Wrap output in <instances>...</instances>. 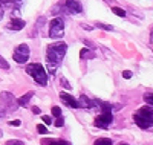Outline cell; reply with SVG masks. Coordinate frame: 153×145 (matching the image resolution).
Listing matches in <instances>:
<instances>
[{
	"instance_id": "6da1fadb",
	"label": "cell",
	"mask_w": 153,
	"mask_h": 145,
	"mask_svg": "<svg viewBox=\"0 0 153 145\" xmlns=\"http://www.w3.org/2000/svg\"><path fill=\"white\" fill-rule=\"evenodd\" d=\"M66 49H68V44L63 43V41H58V43H52L48 46V50H46V61H48V70L51 75H54L60 61L63 60L66 54Z\"/></svg>"
},
{
	"instance_id": "7a4b0ae2",
	"label": "cell",
	"mask_w": 153,
	"mask_h": 145,
	"mask_svg": "<svg viewBox=\"0 0 153 145\" xmlns=\"http://www.w3.org/2000/svg\"><path fill=\"white\" fill-rule=\"evenodd\" d=\"M26 72L34 78L37 84H40V86H46V81H48V73H46V70L43 69V66H42V64H38V63L29 64L28 67H26Z\"/></svg>"
},
{
	"instance_id": "3957f363",
	"label": "cell",
	"mask_w": 153,
	"mask_h": 145,
	"mask_svg": "<svg viewBox=\"0 0 153 145\" xmlns=\"http://www.w3.org/2000/svg\"><path fill=\"white\" fill-rule=\"evenodd\" d=\"M63 32H65V24H63L61 18H54L49 23V37L51 38H60V37H63Z\"/></svg>"
},
{
	"instance_id": "277c9868",
	"label": "cell",
	"mask_w": 153,
	"mask_h": 145,
	"mask_svg": "<svg viewBox=\"0 0 153 145\" xmlns=\"http://www.w3.org/2000/svg\"><path fill=\"white\" fill-rule=\"evenodd\" d=\"M12 58L20 64L26 63L29 60V47H28V44H19L17 49L14 50V54H12Z\"/></svg>"
},
{
	"instance_id": "5b68a950",
	"label": "cell",
	"mask_w": 153,
	"mask_h": 145,
	"mask_svg": "<svg viewBox=\"0 0 153 145\" xmlns=\"http://www.w3.org/2000/svg\"><path fill=\"white\" fill-rule=\"evenodd\" d=\"M113 121V116H112V110H103L97 119H95V127H100V128H107Z\"/></svg>"
},
{
	"instance_id": "8992f818",
	"label": "cell",
	"mask_w": 153,
	"mask_h": 145,
	"mask_svg": "<svg viewBox=\"0 0 153 145\" xmlns=\"http://www.w3.org/2000/svg\"><path fill=\"white\" fill-rule=\"evenodd\" d=\"M0 99H2L3 105H5L8 110H12V112H16V110H17L19 102L14 99L12 93H9V92H2V93H0Z\"/></svg>"
},
{
	"instance_id": "52a82bcc",
	"label": "cell",
	"mask_w": 153,
	"mask_h": 145,
	"mask_svg": "<svg viewBox=\"0 0 153 145\" xmlns=\"http://www.w3.org/2000/svg\"><path fill=\"white\" fill-rule=\"evenodd\" d=\"M138 115L141 116V118H144V119L149 122V125H153V109H152V107H149V105H144V107L139 109Z\"/></svg>"
},
{
	"instance_id": "ba28073f",
	"label": "cell",
	"mask_w": 153,
	"mask_h": 145,
	"mask_svg": "<svg viewBox=\"0 0 153 145\" xmlns=\"http://www.w3.org/2000/svg\"><path fill=\"white\" fill-rule=\"evenodd\" d=\"M60 98H61V101L65 102L66 105H69V107H72V109H80L78 101H76L74 96H71L69 93H65V92H61V93H60Z\"/></svg>"
},
{
	"instance_id": "9c48e42d",
	"label": "cell",
	"mask_w": 153,
	"mask_h": 145,
	"mask_svg": "<svg viewBox=\"0 0 153 145\" xmlns=\"http://www.w3.org/2000/svg\"><path fill=\"white\" fill-rule=\"evenodd\" d=\"M66 6L71 12H74V14H80V12L83 11V6L80 3V0H66Z\"/></svg>"
},
{
	"instance_id": "30bf717a",
	"label": "cell",
	"mask_w": 153,
	"mask_h": 145,
	"mask_svg": "<svg viewBox=\"0 0 153 145\" xmlns=\"http://www.w3.org/2000/svg\"><path fill=\"white\" fill-rule=\"evenodd\" d=\"M8 28L12 29V31H22L25 28V21L22 18H12L8 24Z\"/></svg>"
},
{
	"instance_id": "8fae6325",
	"label": "cell",
	"mask_w": 153,
	"mask_h": 145,
	"mask_svg": "<svg viewBox=\"0 0 153 145\" xmlns=\"http://www.w3.org/2000/svg\"><path fill=\"white\" fill-rule=\"evenodd\" d=\"M78 104H80V107H84V109H92L95 102H94V101H91V98H87L86 95H81V96H80Z\"/></svg>"
},
{
	"instance_id": "7c38bea8",
	"label": "cell",
	"mask_w": 153,
	"mask_h": 145,
	"mask_svg": "<svg viewBox=\"0 0 153 145\" xmlns=\"http://www.w3.org/2000/svg\"><path fill=\"white\" fill-rule=\"evenodd\" d=\"M34 96V92H28L26 95H23L22 98H19V105H22V107H26V105H29V101H31V98Z\"/></svg>"
},
{
	"instance_id": "4fadbf2b",
	"label": "cell",
	"mask_w": 153,
	"mask_h": 145,
	"mask_svg": "<svg viewBox=\"0 0 153 145\" xmlns=\"http://www.w3.org/2000/svg\"><path fill=\"white\" fill-rule=\"evenodd\" d=\"M133 119H135V124H136V125H138L139 128H143V130H144V128H149V127H150V125H149V122H147V121L144 119V118H141V116H139L138 113H136V115L133 116Z\"/></svg>"
},
{
	"instance_id": "5bb4252c",
	"label": "cell",
	"mask_w": 153,
	"mask_h": 145,
	"mask_svg": "<svg viewBox=\"0 0 153 145\" xmlns=\"http://www.w3.org/2000/svg\"><path fill=\"white\" fill-rule=\"evenodd\" d=\"M89 50H92V49H83V50L80 52V57H81V58H94L95 55L92 54V52H89Z\"/></svg>"
},
{
	"instance_id": "9a60e30c",
	"label": "cell",
	"mask_w": 153,
	"mask_h": 145,
	"mask_svg": "<svg viewBox=\"0 0 153 145\" xmlns=\"http://www.w3.org/2000/svg\"><path fill=\"white\" fill-rule=\"evenodd\" d=\"M94 145H112V141L107 138H100L98 141H95Z\"/></svg>"
},
{
	"instance_id": "2e32d148",
	"label": "cell",
	"mask_w": 153,
	"mask_h": 145,
	"mask_svg": "<svg viewBox=\"0 0 153 145\" xmlns=\"http://www.w3.org/2000/svg\"><path fill=\"white\" fill-rule=\"evenodd\" d=\"M42 145H60V141H55V139H42Z\"/></svg>"
},
{
	"instance_id": "e0dca14e",
	"label": "cell",
	"mask_w": 153,
	"mask_h": 145,
	"mask_svg": "<svg viewBox=\"0 0 153 145\" xmlns=\"http://www.w3.org/2000/svg\"><path fill=\"white\" fill-rule=\"evenodd\" d=\"M112 11H113V12H115V14H117L118 17H126V11H124V9H121V8L113 6V8H112Z\"/></svg>"
},
{
	"instance_id": "ac0fdd59",
	"label": "cell",
	"mask_w": 153,
	"mask_h": 145,
	"mask_svg": "<svg viewBox=\"0 0 153 145\" xmlns=\"http://www.w3.org/2000/svg\"><path fill=\"white\" fill-rule=\"evenodd\" d=\"M0 69H5V70H8V69H9V63H8L2 55H0Z\"/></svg>"
},
{
	"instance_id": "d6986e66",
	"label": "cell",
	"mask_w": 153,
	"mask_h": 145,
	"mask_svg": "<svg viewBox=\"0 0 153 145\" xmlns=\"http://www.w3.org/2000/svg\"><path fill=\"white\" fill-rule=\"evenodd\" d=\"M60 83H61V86H63V87H65L66 90H71V89H72V86L69 84V81L66 80V78H65V76H61V80H60Z\"/></svg>"
},
{
	"instance_id": "ffe728a7",
	"label": "cell",
	"mask_w": 153,
	"mask_h": 145,
	"mask_svg": "<svg viewBox=\"0 0 153 145\" xmlns=\"http://www.w3.org/2000/svg\"><path fill=\"white\" fill-rule=\"evenodd\" d=\"M144 101H146L149 105H153V93H147V95H144Z\"/></svg>"
},
{
	"instance_id": "44dd1931",
	"label": "cell",
	"mask_w": 153,
	"mask_h": 145,
	"mask_svg": "<svg viewBox=\"0 0 153 145\" xmlns=\"http://www.w3.org/2000/svg\"><path fill=\"white\" fill-rule=\"evenodd\" d=\"M98 28L104 29V31H113V26H109V24H104V23H97Z\"/></svg>"
},
{
	"instance_id": "7402d4cb",
	"label": "cell",
	"mask_w": 153,
	"mask_h": 145,
	"mask_svg": "<svg viewBox=\"0 0 153 145\" xmlns=\"http://www.w3.org/2000/svg\"><path fill=\"white\" fill-rule=\"evenodd\" d=\"M37 130H38V133H42V135H46L48 133V130H46V127L43 124H38L37 125Z\"/></svg>"
},
{
	"instance_id": "603a6c76",
	"label": "cell",
	"mask_w": 153,
	"mask_h": 145,
	"mask_svg": "<svg viewBox=\"0 0 153 145\" xmlns=\"http://www.w3.org/2000/svg\"><path fill=\"white\" fill-rule=\"evenodd\" d=\"M42 119H43V122H45V124H48V125L52 124V118L48 116V115H43V116H42Z\"/></svg>"
},
{
	"instance_id": "cb8c5ba5",
	"label": "cell",
	"mask_w": 153,
	"mask_h": 145,
	"mask_svg": "<svg viewBox=\"0 0 153 145\" xmlns=\"http://www.w3.org/2000/svg\"><path fill=\"white\" fill-rule=\"evenodd\" d=\"M52 115L57 116V118H60V116H61V109L57 107V105H55V107H52Z\"/></svg>"
},
{
	"instance_id": "d4e9b609",
	"label": "cell",
	"mask_w": 153,
	"mask_h": 145,
	"mask_svg": "<svg viewBox=\"0 0 153 145\" xmlns=\"http://www.w3.org/2000/svg\"><path fill=\"white\" fill-rule=\"evenodd\" d=\"M6 145H25V144L22 141H17V139H11V141L6 142Z\"/></svg>"
},
{
	"instance_id": "484cf974",
	"label": "cell",
	"mask_w": 153,
	"mask_h": 145,
	"mask_svg": "<svg viewBox=\"0 0 153 145\" xmlns=\"http://www.w3.org/2000/svg\"><path fill=\"white\" fill-rule=\"evenodd\" d=\"M54 124H55L57 127H63V124H65V119H63V118L60 116V118H58V119H57V121H55Z\"/></svg>"
},
{
	"instance_id": "4316f807",
	"label": "cell",
	"mask_w": 153,
	"mask_h": 145,
	"mask_svg": "<svg viewBox=\"0 0 153 145\" xmlns=\"http://www.w3.org/2000/svg\"><path fill=\"white\" fill-rule=\"evenodd\" d=\"M123 76L126 78V80H130V78H132V72L130 70H124L123 72Z\"/></svg>"
},
{
	"instance_id": "83f0119b",
	"label": "cell",
	"mask_w": 153,
	"mask_h": 145,
	"mask_svg": "<svg viewBox=\"0 0 153 145\" xmlns=\"http://www.w3.org/2000/svg\"><path fill=\"white\" fill-rule=\"evenodd\" d=\"M83 43H84V46H87V47H91V49H92V50H94V49H95V44H94V43H92V41H89V40H84V41H83Z\"/></svg>"
},
{
	"instance_id": "f1b7e54d",
	"label": "cell",
	"mask_w": 153,
	"mask_h": 145,
	"mask_svg": "<svg viewBox=\"0 0 153 145\" xmlns=\"http://www.w3.org/2000/svg\"><path fill=\"white\" fill-rule=\"evenodd\" d=\"M11 125H14V127H20V124H22V121L20 119H14V121H12V122H9Z\"/></svg>"
},
{
	"instance_id": "f546056e",
	"label": "cell",
	"mask_w": 153,
	"mask_h": 145,
	"mask_svg": "<svg viewBox=\"0 0 153 145\" xmlns=\"http://www.w3.org/2000/svg\"><path fill=\"white\" fill-rule=\"evenodd\" d=\"M32 113H35V115H40V113H42V110H40V109H38L37 105H35V107H32Z\"/></svg>"
},
{
	"instance_id": "4dcf8cb0",
	"label": "cell",
	"mask_w": 153,
	"mask_h": 145,
	"mask_svg": "<svg viewBox=\"0 0 153 145\" xmlns=\"http://www.w3.org/2000/svg\"><path fill=\"white\" fill-rule=\"evenodd\" d=\"M81 28H83V29H86V31H92V29H94L92 26H86V24H81Z\"/></svg>"
},
{
	"instance_id": "1f68e13d",
	"label": "cell",
	"mask_w": 153,
	"mask_h": 145,
	"mask_svg": "<svg viewBox=\"0 0 153 145\" xmlns=\"http://www.w3.org/2000/svg\"><path fill=\"white\" fill-rule=\"evenodd\" d=\"M12 3H16L17 6H20L22 5V0H12Z\"/></svg>"
},
{
	"instance_id": "d6a6232c",
	"label": "cell",
	"mask_w": 153,
	"mask_h": 145,
	"mask_svg": "<svg viewBox=\"0 0 153 145\" xmlns=\"http://www.w3.org/2000/svg\"><path fill=\"white\" fill-rule=\"evenodd\" d=\"M60 145H71V142H68V141H60Z\"/></svg>"
},
{
	"instance_id": "836d02e7",
	"label": "cell",
	"mask_w": 153,
	"mask_h": 145,
	"mask_svg": "<svg viewBox=\"0 0 153 145\" xmlns=\"http://www.w3.org/2000/svg\"><path fill=\"white\" fill-rule=\"evenodd\" d=\"M2 18H3V9L0 8V20H2Z\"/></svg>"
},
{
	"instance_id": "e575fe53",
	"label": "cell",
	"mask_w": 153,
	"mask_h": 145,
	"mask_svg": "<svg viewBox=\"0 0 153 145\" xmlns=\"http://www.w3.org/2000/svg\"><path fill=\"white\" fill-rule=\"evenodd\" d=\"M9 0H0V3H8Z\"/></svg>"
},
{
	"instance_id": "d590c367",
	"label": "cell",
	"mask_w": 153,
	"mask_h": 145,
	"mask_svg": "<svg viewBox=\"0 0 153 145\" xmlns=\"http://www.w3.org/2000/svg\"><path fill=\"white\" fill-rule=\"evenodd\" d=\"M0 138H2V130H0Z\"/></svg>"
},
{
	"instance_id": "8d00e7d4",
	"label": "cell",
	"mask_w": 153,
	"mask_h": 145,
	"mask_svg": "<svg viewBox=\"0 0 153 145\" xmlns=\"http://www.w3.org/2000/svg\"><path fill=\"white\" fill-rule=\"evenodd\" d=\"M121 145H129V144H121Z\"/></svg>"
},
{
	"instance_id": "74e56055",
	"label": "cell",
	"mask_w": 153,
	"mask_h": 145,
	"mask_svg": "<svg viewBox=\"0 0 153 145\" xmlns=\"http://www.w3.org/2000/svg\"><path fill=\"white\" fill-rule=\"evenodd\" d=\"M152 38H153V31H152Z\"/></svg>"
}]
</instances>
